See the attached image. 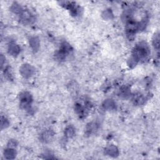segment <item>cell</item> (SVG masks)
I'll return each mask as SVG.
<instances>
[{
    "label": "cell",
    "mask_w": 160,
    "mask_h": 160,
    "mask_svg": "<svg viewBox=\"0 0 160 160\" xmlns=\"http://www.w3.org/2000/svg\"><path fill=\"white\" fill-rule=\"evenodd\" d=\"M150 53L151 51L148 44L145 41L139 42L132 49L131 56L128 60V66L133 68L139 62L146 60Z\"/></svg>",
    "instance_id": "1"
},
{
    "label": "cell",
    "mask_w": 160,
    "mask_h": 160,
    "mask_svg": "<svg viewBox=\"0 0 160 160\" xmlns=\"http://www.w3.org/2000/svg\"><path fill=\"white\" fill-rule=\"evenodd\" d=\"M92 104L90 101L86 99L78 101L74 104V110L80 118H84L88 116L91 109Z\"/></svg>",
    "instance_id": "2"
},
{
    "label": "cell",
    "mask_w": 160,
    "mask_h": 160,
    "mask_svg": "<svg viewBox=\"0 0 160 160\" xmlns=\"http://www.w3.org/2000/svg\"><path fill=\"white\" fill-rule=\"evenodd\" d=\"M139 31H141L139 21L132 19L125 23L126 34L130 41H132L134 39L136 33Z\"/></svg>",
    "instance_id": "3"
},
{
    "label": "cell",
    "mask_w": 160,
    "mask_h": 160,
    "mask_svg": "<svg viewBox=\"0 0 160 160\" xmlns=\"http://www.w3.org/2000/svg\"><path fill=\"white\" fill-rule=\"evenodd\" d=\"M72 51V48L71 46L68 42L64 41L61 44L59 49L55 52L54 58L59 62L64 61Z\"/></svg>",
    "instance_id": "4"
},
{
    "label": "cell",
    "mask_w": 160,
    "mask_h": 160,
    "mask_svg": "<svg viewBox=\"0 0 160 160\" xmlns=\"http://www.w3.org/2000/svg\"><path fill=\"white\" fill-rule=\"evenodd\" d=\"M33 101L31 94L28 91H24L19 94V106L22 109L29 111L31 110V105Z\"/></svg>",
    "instance_id": "5"
},
{
    "label": "cell",
    "mask_w": 160,
    "mask_h": 160,
    "mask_svg": "<svg viewBox=\"0 0 160 160\" xmlns=\"http://www.w3.org/2000/svg\"><path fill=\"white\" fill-rule=\"evenodd\" d=\"M59 4L61 6L68 9L71 14L74 16H79L82 11L81 6L73 1H61Z\"/></svg>",
    "instance_id": "6"
},
{
    "label": "cell",
    "mask_w": 160,
    "mask_h": 160,
    "mask_svg": "<svg viewBox=\"0 0 160 160\" xmlns=\"http://www.w3.org/2000/svg\"><path fill=\"white\" fill-rule=\"evenodd\" d=\"M35 69L33 66L29 64H23L19 68V72L21 75L25 79H29L34 74Z\"/></svg>",
    "instance_id": "7"
},
{
    "label": "cell",
    "mask_w": 160,
    "mask_h": 160,
    "mask_svg": "<svg viewBox=\"0 0 160 160\" xmlns=\"http://www.w3.org/2000/svg\"><path fill=\"white\" fill-rule=\"evenodd\" d=\"M19 16L21 22L24 24H31L34 22L36 19L34 16L28 9H24V11Z\"/></svg>",
    "instance_id": "8"
},
{
    "label": "cell",
    "mask_w": 160,
    "mask_h": 160,
    "mask_svg": "<svg viewBox=\"0 0 160 160\" xmlns=\"http://www.w3.org/2000/svg\"><path fill=\"white\" fill-rule=\"evenodd\" d=\"M21 52L20 46L15 42H11L8 47V52L12 56L16 57L19 55Z\"/></svg>",
    "instance_id": "9"
},
{
    "label": "cell",
    "mask_w": 160,
    "mask_h": 160,
    "mask_svg": "<svg viewBox=\"0 0 160 160\" xmlns=\"http://www.w3.org/2000/svg\"><path fill=\"white\" fill-rule=\"evenodd\" d=\"M54 132L51 129H47L43 131L40 135V139L44 143H48L52 141Z\"/></svg>",
    "instance_id": "10"
},
{
    "label": "cell",
    "mask_w": 160,
    "mask_h": 160,
    "mask_svg": "<svg viewBox=\"0 0 160 160\" xmlns=\"http://www.w3.org/2000/svg\"><path fill=\"white\" fill-rule=\"evenodd\" d=\"M29 46L31 47L32 51L34 53L37 52L40 48V41L38 37L32 36L29 39Z\"/></svg>",
    "instance_id": "11"
},
{
    "label": "cell",
    "mask_w": 160,
    "mask_h": 160,
    "mask_svg": "<svg viewBox=\"0 0 160 160\" xmlns=\"http://www.w3.org/2000/svg\"><path fill=\"white\" fill-rule=\"evenodd\" d=\"M104 154L106 155L109 156L111 157L116 158V157L118 156L119 152L118 148L116 146H114L113 144H111L105 148Z\"/></svg>",
    "instance_id": "12"
},
{
    "label": "cell",
    "mask_w": 160,
    "mask_h": 160,
    "mask_svg": "<svg viewBox=\"0 0 160 160\" xmlns=\"http://www.w3.org/2000/svg\"><path fill=\"white\" fill-rule=\"evenodd\" d=\"M146 100L144 95L141 92H138L132 96V101L134 105L136 106H141L145 103Z\"/></svg>",
    "instance_id": "13"
},
{
    "label": "cell",
    "mask_w": 160,
    "mask_h": 160,
    "mask_svg": "<svg viewBox=\"0 0 160 160\" xmlns=\"http://www.w3.org/2000/svg\"><path fill=\"white\" fill-rule=\"evenodd\" d=\"M102 108L106 111H113L116 109L115 101L111 99H107L102 104Z\"/></svg>",
    "instance_id": "14"
},
{
    "label": "cell",
    "mask_w": 160,
    "mask_h": 160,
    "mask_svg": "<svg viewBox=\"0 0 160 160\" xmlns=\"http://www.w3.org/2000/svg\"><path fill=\"white\" fill-rule=\"evenodd\" d=\"M98 128H99V124L96 122L93 121L88 123L86 128V132H85L86 135L90 136L95 133L98 131Z\"/></svg>",
    "instance_id": "15"
},
{
    "label": "cell",
    "mask_w": 160,
    "mask_h": 160,
    "mask_svg": "<svg viewBox=\"0 0 160 160\" xmlns=\"http://www.w3.org/2000/svg\"><path fill=\"white\" fill-rule=\"evenodd\" d=\"M3 154H4V156L6 159H12L16 158L17 152L16 151V148L7 147V148L4 149Z\"/></svg>",
    "instance_id": "16"
},
{
    "label": "cell",
    "mask_w": 160,
    "mask_h": 160,
    "mask_svg": "<svg viewBox=\"0 0 160 160\" xmlns=\"http://www.w3.org/2000/svg\"><path fill=\"white\" fill-rule=\"evenodd\" d=\"M25 9L24 7H22L21 4L17 3V2H13L11 7H10V10L12 11L13 13L20 15Z\"/></svg>",
    "instance_id": "17"
},
{
    "label": "cell",
    "mask_w": 160,
    "mask_h": 160,
    "mask_svg": "<svg viewBox=\"0 0 160 160\" xmlns=\"http://www.w3.org/2000/svg\"><path fill=\"white\" fill-rule=\"evenodd\" d=\"M75 132H76L75 128L72 126L69 125L65 128L64 134L65 138H66L67 139H69V138H72L75 135Z\"/></svg>",
    "instance_id": "18"
},
{
    "label": "cell",
    "mask_w": 160,
    "mask_h": 160,
    "mask_svg": "<svg viewBox=\"0 0 160 160\" xmlns=\"http://www.w3.org/2000/svg\"><path fill=\"white\" fill-rule=\"evenodd\" d=\"M130 94H131L130 88L128 86L124 85V86H122L120 88V89H119V96H121V97L128 98V96H129Z\"/></svg>",
    "instance_id": "19"
},
{
    "label": "cell",
    "mask_w": 160,
    "mask_h": 160,
    "mask_svg": "<svg viewBox=\"0 0 160 160\" xmlns=\"http://www.w3.org/2000/svg\"><path fill=\"white\" fill-rule=\"evenodd\" d=\"M152 44L154 48L156 51H159V32H156L154 34L152 38Z\"/></svg>",
    "instance_id": "20"
},
{
    "label": "cell",
    "mask_w": 160,
    "mask_h": 160,
    "mask_svg": "<svg viewBox=\"0 0 160 160\" xmlns=\"http://www.w3.org/2000/svg\"><path fill=\"white\" fill-rule=\"evenodd\" d=\"M102 16L104 19H111L113 18V14L111 9H107L104 10L102 13Z\"/></svg>",
    "instance_id": "21"
},
{
    "label": "cell",
    "mask_w": 160,
    "mask_h": 160,
    "mask_svg": "<svg viewBox=\"0 0 160 160\" xmlns=\"http://www.w3.org/2000/svg\"><path fill=\"white\" fill-rule=\"evenodd\" d=\"M9 125V122L8 121V119L4 117V116H1V129H4L7 128Z\"/></svg>",
    "instance_id": "22"
},
{
    "label": "cell",
    "mask_w": 160,
    "mask_h": 160,
    "mask_svg": "<svg viewBox=\"0 0 160 160\" xmlns=\"http://www.w3.org/2000/svg\"><path fill=\"white\" fill-rule=\"evenodd\" d=\"M17 142L16 141L14 140V139H11L9 141L8 143V147H11V148H16V146H17Z\"/></svg>",
    "instance_id": "23"
}]
</instances>
